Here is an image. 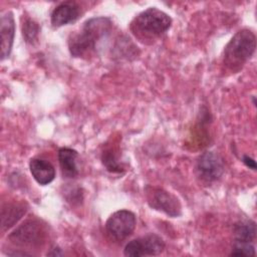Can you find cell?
I'll list each match as a JSON object with an SVG mask.
<instances>
[{
    "label": "cell",
    "instance_id": "7a4b0ae2",
    "mask_svg": "<svg viewBox=\"0 0 257 257\" xmlns=\"http://www.w3.org/2000/svg\"><path fill=\"white\" fill-rule=\"evenodd\" d=\"M172 25V18L164 11L151 7L139 13L130 23L133 35L142 43L150 44L164 35Z\"/></svg>",
    "mask_w": 257,
    "mask_h": 257
},
{
    "label": "cell",
    "instance_id": "277c9868",
    "mask_svg": "<svg viewBox=\"0 0 257 257\" xmlns=\"http://www.w3.org/2000/svg\"><path fill=\"white\" fill-rule=\"evenodd\" d=\"M146 198L149 206L166 215L177 218L182 215V205L179 199L163 188L147 186L145 188Z\"/></svg>",
    "mask_w": 257,
    "mask_h": 257
},
{
    "label": "cell",
    "instance_id": "8fae6325",
    "mask_svg": "<svg viewBox=\"0 0 257 257\" xmlns=\"http://www.w3.org/2000/svg\"><path fill=\"white\" fill-rule=\"evenodd\" d=\"M29 170L33 179L41 186L50 184L55 178V169L50 162L40 158H33L29 163Z\"/></svg>",
    "mask_w": 257,
    "mask_h": 257
},
{
    "label": "cell",
    "instance_id": "d6986e66",
    "mask_svg": "<svg viewBox=\"0 0 257 257\" xmlns=\"http://www.w3.org/2000/svg\"><path fill=\"white\" fill-rule=\"evenodd\" d=\"M47 255H50V256H61V255H63V253L60 251L59 248H54V249H52V251L48 252Z\"/></svg>",
    "mask_w": 257,
    "mask_h": 257
},
{
    "label": "cell",
    "instance_id": "9c48e42d",
    "mask_svg": "<svg viewBox=\"0 0 257 257\" xmlns=\"http://www.w3.org/2000/svg\"><path fill=\"white\" fill-rule=\"evenodd\" d=\"M1 33V60L6 59L12 50L15 36V20L11 11L2 14L0 20Z\"/></svg>",
    "mask_w": 257,
    "mask_h": 257
},
{
    "label": "cell",
    "instance_id": "2e32d148",
    "mask_svg": "<svg viewBox=\"0 0 257 257\" xmlns=\"http://www.w3.org/2000/svg\"><path fill=\"white\" fill-rule=\"evenodd\" d=\"M39 25L30 18H26L22 24V35L27 43H33L38 36Z\"/></svg>",
    "mask_w": 257,
    "mask_h": 257
},
{
    "label": "cell",
    "instance_id": "7c38bea8",
    "mask_svg": "<svg viewBox=\"0 0 257 257\" xmlns=\"http://www.w3.org/2000/svg\"><path fill=\"white\" fill-rule=\"evenodd\" d=\"M58 163L64 178H75L78 175L77 158L78 153L70 148H61L58 150Z\"/></svg>",
    "mask_w": 257,
    "mask_h": 257
},
{
    "label": "cell",
    "instance_id": "8992f818",
    "mask_svg": "<svg viewBox=\"0 0 257 257\" xmlns=\"http://www.w3.org/2000/svg\"><path fill=\"white\" fill-rule=\"evenodd\" d=\"M136 215L128 210L112 213L105 222V232L114 241H122L131 236L136 228Z\"/></svg>",
    "mask_w": 257,
    "mask_h": 257
},
{
    "label": "cell",
    "instance_id": "ba28073f",
    "mask_svg": "<svg viewBox=\"0 0 257 257\" xmlns=\"http://www.w3.org/2000/svg\"><path fill=\"white\" fill-rule=\"evenodd\" d=\"M164 249L165 242L163 238L151 233L130 241L123 249V254L130 257L156 256L161 254Z\"/></svg>",
    "mask_w": 257,
    "mask_h": 257
},
{
    "label": "cell",
    "instance_id": "6da1fadb",
    "mask_svg": "<svg viewBox=\"0 0 257 257\" xmlns=\"http://www.w3.org/2000/svg\"><path fill=\"white\" fill-rule=\"evenodd\" d=\"M111 20L99 16L86 20L77 32L68 37V49L74 57H85L96 50L97 43L105 38L111 29Z\"/></svg>",
    "mask_w": 257,
    "mask_h": 257
},
{
    "label": "cell",
    "instance_id": "4fadbf2b",
    "mask_svg": "<svg viewBox=\"0 0 257 257\" xmlns=\"http://www.w3.org/2000/svg\"><path fill=\"white\" fill-rule=\"evenodd\" d=\"M26 207L21 203H7L1 210V227L6 231L14 226L26 213Z\"/></svg>",
    "mask_w": 257,
    "mask_h": 257
},
{
    "label": "cell",
    "instance_id": "52a82bcc",
    "mask_svg": "<svg viewBox=\"0 0 257 257\" xmlns=\"http://www.w3.org/2000/svg\"><path fill=\"white\" fill-rule=\"evenodd\" d=\"M225 172L223 159L215 152H205L197 160L196 173L205 184L219 180Z\"/></svg>",
    "mask_w": 257,
    "mask_h": 257
},
{
    "label": "cell",
    "instance_id": "e0dca14e",
    "mask_svg": "<svg viewBox=\"0 0 257 257\" xmlns=\"http://www.w3.org/2000/svg\"><path fill=\"white\" fill-rule=\"evenodd\" d=\"M255 247L252 242L234 241L232 251L230 255L232 256H255Z\"/></svg>",
    "mask_w": 257,
    "mask_h": 257
},
{
    "label": "cell",
    "instance_id": "ac0fdd59",
    "mask_svg": "<svg viewBox=\"0 0 257 257\" xmlns=\"http://www.w3.org/2000/svg\"><path fill=\"white\" fill-rule=\"evenodd\" d=\"M242 162H243L247 167H249L250 169L256 170V163H255L254 159H252L251 157H249V156H243Z\"/></svg>",
    "mask_w": 257,
    "mask_h": 257
},
{
    "label": "cell",
    "instance_id": "5bb4252c",
    "mask_svg": "<svg viewBox=\"0 0 257 257\" xmlns=\"http://www.w3.org/2000/svg\"><path fill=\"white\" fill-rule=\"evenodd\" d=\"M101 162L110 173H122L124 167L119 161L118 150L114 147H108L102 151Z\"/></svg>",
    "mask_w": 257,
    "mask_h": 257
},
{
    "label": "cell",
    "instance_id": "3957f363",
    "mask_svg": "<svg viewBox=\"0 0 257 257\" xmlns=\"http://www.w3.org/2000/svg\"><path fill=\"white\" fill-rule=\"evenodd\" d=\"M255 48L256 37L254 32L249 29L238 31L224 48V65L232 71H239L251 58Z\"/></svg>",
    "mask_w": 257,
    "mask_h": 257
},
{
    "label": "cell",
    "instance_id": "9a60e30c",
    "mask_svg": "<svg viewBox=\"0 0 257 257\" xmlns=\"http://www.w3.org/2000/svg\"><path fill=\"white\" fill-rule=\"evenodd\" d=\"M233 234L234 241L253 242L256 237V224L251 220L238 222L234 226Z\"/></svg>",
    "mask_w": 257,
    "mask_h": 257
},
{
    "label": "cell",
    "instance_id": "30bf717a",
    "mask_svg": "<svg viewBox=\"0 0 257 257\" xmlns=\"http://www.w3.org/2000/svg\"><path fill=\"white\" fill-rule=\"evenodd\" d=\"M80 16V7L77 3L66 1L58 4L51 12L50 20L53 27H60L74 22Z\"/></svg>",
    "mask_w": 257,
    "mask_h": 257
},
{
    "label": "cell",
    "instance_id": "5b68a950",
    "mask_svg": "<svg viewBox=\"0 0 257 257\" xmlns=\"http://www.w3.org/2000/svg\"><path fill=\"white\" fill-rule=\"evenodd\" d=\"M44 227L37 220H27L8 236L9 241L20 247H40L45 240Z\"/></svg>",
    "mask_w": 257,
    "mask_h": 257
}]
</instances>
